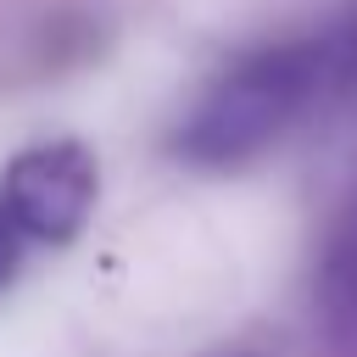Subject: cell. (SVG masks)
Instances as JSON below:
<instances>
[{"instance_id": "cell-4", "label": "cell", "mask_w": 357, "mask_h": 357, "mask_svg": "<svg viewBox=\"0 0 357 357\" xmlns=\"http://www.w3.org/2000/svg\"><path fill=\"white\" fill-rule=\"evenodd\" d=\"M22 251H28V234H22L17 212H11V206H6V195H0V290L17 279V268H22Z\"/></svg>"}, {"instance_id": "cell-5", "label": "cell", "mask_w": 357, "mask_h": 357, "mask_svg": "<svg viewBox=\"0 0 357 357\" xmlns=\"http://www.w3.org/2000/svg\"><path fill=\"white\" fill-rule=\"evenodd\" d=\"M346 78L357 84V33H351V45H346Z\"/></svg>"}, {"instance_id": "cell-2", "label": "cell", "mask_w": 357, "mask_h": 357, "mask_svg": "<svg viewBox=\"0 0 357 357\" xmlns=\"http://www.w3.org/2000/svg\"><path fill=\"white\" fill-rule=\"evenodd\" d=\"M6 206L17 212L22 234L39 240V245H67L89 206H95V156L78 145V139H50V145H33L22 151L11 167H6V184H0Z\"/></svg>"}, {"instance_id": "cell-3", "label": "cell", "mask_w": 357, "mask_h": 357, "mask_svg": "<svg viewBox=\"0 0 357 357\" xmlns=\"http://www.w3.org/2000/svg\"><path fill=\"white\" fill-rule=\"evenodd\" d=\"M318 312L329 329V346L340 357H357V201L335 223L318 268Z\"/></svg>"}, {"instance_id": "cell-1", "label": "cell", "mask_w": 357, "mask_h": 357, "mask_svg": "<svg viewBox=\"0 0 357 357\" xmlns=\"http://www.w3.org/2000/svg\"><path fill=\"white\" fill-rule=\"evenodd\" d=\"M346 78V45L340 39H279L251 56H240L229 73L206 84V95L190 106V117L173 134V151L195 167H234L251 162L262 145H273L307 100Z\"/></svg>"}]
</instances>
